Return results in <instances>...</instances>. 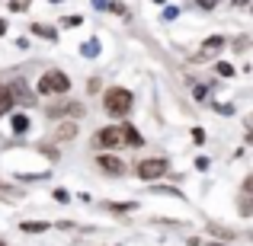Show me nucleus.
I'll return each instance as SVG.
<instances>
[{"mask_svg":"<svg viewBox=\"0 0 253 246\" xmlns=\"http://www.w3.org/2000/svg\"><path fill=\"white\" fill-rule=\"evenodd\" d=\"M0 246H6V243H3V240H0Z\"/></svg>","mask_w":253,"mask_h":246,"instance_id":"nucleus-23","label":"nucleus"},{"mask_svg":"<svg viewBox=\"0 0 253 246\" xmlns=\"http://www.w3.org/2000/svg\"><path fill=\"white\" fill-rule=\"evenodd\" d=\"M13 103H16V99L10 96V90H6V86H0V118H3L6 112L13 109Z\"/></svg>","mask_w":253,"mask_h":246,"instance_id":"nucleus-11","label":"nucleus"},{"mask_svg":"<svg viewBox=\"0 0 253 246\" xmlns=\"http://www.w3.org/2000/svg\"><path fill=\"white\" fill-rule=\"evenodd\" d=\"M215 3H218V0H199V6H202V10H211Z\"/></svg>","mask_w":253,"mask_h":246,"instance_id":"nucleus-20","label":"nucleus"},{"mask_svg":"<svg viewBox=\"0 0 253 246\" xmlns=\"http://www.w3.org/2000/svg\"><path fill=\"white\" fill-rule=\"evenodd\" d=\"M96 51H99V42H86L84 45V55H96Z\"/></svg>","mask_w":253,"mask_h":246,"instance_id":"nucleus-17","label":"nucleus"},{"mask_svg":"<svg viewBox=\"0 0 253 246\" xmlns=\"http://www.w3.org/2000/svg\"><path fill=\"white\" fill-rule=\"evenodd\" d=\"M36 90L42 93V96H64V93L71 90V80L64 70H45L42 77H39Z\"/></svg>","mask_w":253,"mask_h":246,"instance_id":"nucleus-1","label":"nucleus"},{"mask_svg":"<svg viewBox=\"0 0 253 246\" xmlns=\"http://www.w3.org/2000/svg\"><path fill=\"white\" fill-rule=\"evenodd\" d=\"M19 230H23V234H45L48 224H45V221H23V224H19Z\"/></svg>","mask_w":253,"mask_h":246,"instance_id":"nucleus-10","label":"nucleus"},{"mask_svg":"<svg viewBox=\"0 0 253 246\" xmlns=\"http://www.w3.org/2000/svg\"><path fill=\"white\" fill-rule=\"evenodd\" d=\"M93 144H96L99 150H116L125 144V128H119V125H112V128H99L96 135H93Z\"/></svg>","mask_w":253,"mask_h":246,"instance_id":"nucleus-3","label":"nucleus"},{"mask_svg":"<svg viewBox=\"0 0 253 246\" xmlns=\"http://www.w3.org/2000/svg\"><path fill=\"white\" fill-rule=\"evenodd\" d=\"M48 115L51 118H81L84 115V105L77 99H61V103H51L48 105Z\"/></svg>","mask_w":253,"mask_h":246,"instance_id":"nucleus-5","label":"nucleus"},{"mask_svg":"<svg viewBox=\"0 0 253 246\" xmlns=\"http://www.w3.org/2000/svg\"><path fill=\"white\" fill-rule=\"evenodd\" d=\"M109 211H119V214H125V211H135V205H128V202H125V205H109Z\"/></svg>","mask_w":253,"mask_h":246,"instance_id":"nucleus-16","label":"nucleus"},{"mask_svg":"<svg viewBox=\"0 0 253 246\" xmlns=\"http://www.w3.org/2000/svg\"><path fill=\"white\" fill-rule=\"evenodd\" d=\"M96 166H99V173H106V176H122L125 173V163L119 160V157H112V154H99Z\"/></svg>","mask_w":253,"mask_h":246,"instance_id":"nucleus-6","label":"nucleus"},{"mask_svg":"<svg viewBox=\"0 0 253 246\" xmlns=\"http://www.w3.org/2000/svg\"><path fill=\"white\" fill-rule=\"evenodd\" d=\"M221 45H224V38L215 35V38H209V42L202 45V51H205V55H215V51H221Z\"/></svg>","mask_w":253,"mask_h":246,"instance_id":"nucleus-12","label":"nucleus"},{"mask_svg":"<svg viewBox=\"0 0 253 246\" xmlns=\"http://www.w3.org/2000/svg\"><path fill=\"white\" fill-rule=\"evenodd\" d=\"M71 138H77V122H64L55 128V141H71Z\"/></svg>","mask_w":253,"mask_h":246,"instance_id":"nucleus-8","label":"nucleus"},{"mask_svg":"<svg viewBox=\"0 0 253 246\" xmlns=\"http://www.w3.org/2000/svg\"><path fill=\"white\" fill-rule=\"evenodd\" d=\"M6 90H10V96L16 99V103H32V93L26 90V83L23 80H16V83H10L6 86Z\"/></svg>","mask_w":253,"mask_h":246,"instance_id":"nucleus-7","label":"nucleus"},{"mask_svg":"<svg viewBox=\"0 0 253 246\" xmlns=\"http://www.w3.org/2000/svg\"><path fill=\"white\" fill-rule=\"evenodd\" d=\"M209 246H221V243H209Z\"/></svg>","mask_w":253,"mask_h":246,"instance_id":"nucleus-22","label":"nucleus"},{"mask_svg":"<svg viewBox=\"0 0 253 246\" xmlns=\"http://www.w3.org/2000/svg\"><path fill=\"white\" fill-rule=\"evenodd\" d=\"M13 131H16V135H23V131H29V115H13Z\"/></svg>","mask_w":253,"mask_h":246,"instance_id":"nucleus-13","label":"nucleus"},{"mask_svg":"<svg viewBox=\"0 0 253 246\" xmlns=\"http://www.w3.org/2000/svg\"><path fill=\"white\" fill-rule=\"evenodd\" d=\"M32 32H36V35H45V38H58V32L48 29V26H32Z\"/></svg>","mask_w":253,"mask_h":246,"instance_id":"nucleus-15","label":"nucleus"},{"mask_svg":"<svg viewBox=\"0 0 253 246\" xmlns=\"http://www.w3.org/2000/svg\"><path fill=\"white\" fill-rule=\"evenodd\" d=\"M3 32H6V23H3V19H0V35H3Z\"/></svg>","mask_w":253,"mask_h":246,"instance_id":"nucleus-21","label":"nucleus"},{"mask_svg":"<svg viewBox=\"0 0 253 246\" xmlns=\"http://www.w3.org/2000/svg\"><path fill=\"white\" fill-rule=\"evenodd\" d=\"M192 141H196V144H205V131L202 128H192Z\"/></svg>","mask_w":253,"mask_h":246,"instance_id":"nucleus-18","label":"nucleus"},{"mask_svg":"<svg viewBox=\"0 0 253 246\" xmlns=\"http://www.w3.org/2000/svg\"><path fill=\"white\" fill-rule=\"evenodd\" d=\"M218 74H221V77H231V74H234V68H231V64H218Z\"/></svg>","mask_w":253,"mask_h":246,"instance_id":"nucleus-19","label":"nucleus"},{"mask_svg":"<svg viewBox=\"0 0 253 246\" xmlns=\"http://www.w3.org/2000/svg\"><path fill=\"white\" fill-rule=\"evenodd\" d=\"M167 170H170V163L164 160V157H148V160H141V163L135 166V173L141 179H161Z\"/></svg>","mask_w":253,"mask_h":246,"instance_id":"nucleus-4","label":"nucleus"},{"mask_svg":"<svg viewBox=\"0 0 253 246\" xmlns=\"http://www.w3.org/2000/svg\"><path fill=\"white\" fill-rule=\"evenodd\" d=\"M103 105L109 115H128L131 112V90H125V86H112V90H106L103 96Z\"/></svg>","mask_w":253,"mask_h":246,"instance_id":"nucleus-2","label":"nucleus"},{"mask_svg":"<svg viewBox=\"0 0 253 246\" xmlns=\"http://www.w3.org/2000/svg\"><path fill=\"white\" fill-rule=\"evenodd\" d=\"M209 230L215 237H224V240H234V230H228V227H221V224H209Z\"/></svg>","mask_w":253,"mask_h":246,"instance_id":"nucleus-14","label":"nucleus"},{"mask_svg":"<svg viewBox=\"0 0 253 246\" xmlns=\"http://www.w3.org/2000/svg\"><path fill=\"white\" fill-rule=\"evenodd\" d=\"M125 144H128V147H141V144H144L141 131H138V128H131V125H125Z\"/></svg>","mask_w":253,"mask_h":246,"instance_id":"nucleus-9","label":"nucleus"}]
</instances>
